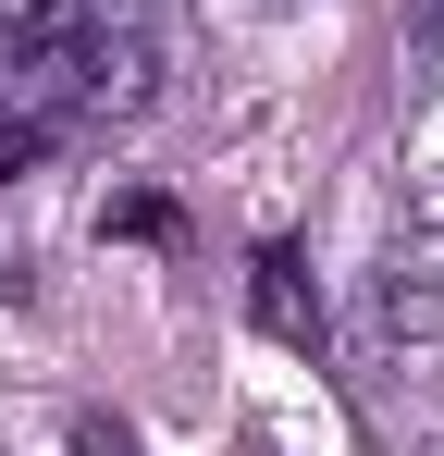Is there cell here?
Here are the masks:
<instances>
[{
	"instance_id": "cell-1",
	"label": "cell",
	"mask_w": 444,
	"mask_h": 456,
	"mask_svg": "<svg viewBox=\"0 0 444 456\" xmlns=\"http://www.w3.org/2000/svg\"><path fill=\"white\" fill-rule=\"evenodd\" d=\"M86 50H99L86 12H50L37 37L0 50V160H37L62 124H86Z\"/></svg>"
},
{
	"instance_id": "cell-2",
	"label": "cell",
	"mask_w": 444,
	"mask_h": 456,
	"mask_svg": "<svg viewBox=\"0 0 444 456\" xmlns=\"http://www.w3.org/2000/svg\"><path fill=\"white\" fill-rule=\"evenodd\" d=\"M247 321H259L272 346H296V358H308V346L333 333V308H321V272H308V247H259V259H247Z\"/></svg>"
},
{
	"instance_id": "cell-3",
	"label": "cell",
	"mask_w": 444,
	"mask_h": 456,
	"mask_svg": "<svg viewBox=\"0 0 444 456\" xmlns=\"http://www.w3.org/2000/svg\"><path fill=\"white\" fill-rule=\"evenodd\" d=\"M444 333V297L395 259V272H370V346H432Z\"/></svg>"
},
{
	"instance_id": "cell-4",
	"label": "cell",
	"mask_w": 444,
	"mask_h": 456,
	"mask_svg": "<svg viewBox=\"0 0 444 456\" xmlns=\"http://www.w3.org/2000/svg\"><path fill=\"white\" fill-rule=\"evenodd\" d=\"M99 234H124V247H173V234H185V210H173L160 185H124V198L99 210Z\"/></svg>"
},
{
	"instance_id": "cell-5",
	"label": "cell",
	"mask_w": 444,
	"mask_h": 456,
	"mask_svg": "<svg viewBox=\"0 0 444 456\" xmlns=\"http://www.w3.org/2000/svg\"><path fill=\"white\" fill-rule=\"evenodd\" d=\"M74 456H136V432L124 419H74Z\"/></svg>"
},
{
	"instance_id": "cell-6",
	"label": "cell",
	"mask_w": 444,
	"mask_h": 456,
	"mask_svg": "<svg viewBox=\"0 0 444 456\" xmlns=\"http://www.w3.org/2000/svg\"><path fill=\"white\" fill-rule=\"evenodd\" d=\"M407 223H420V234H444V173L420 185V198H407Z\"/></svg>"
},
{
	"instance_id": "cell-7",
	"label": "cell",
	"mask_w": 444,
	"mask_h": 456,
	"mask_svg": "<svg viewBox=\"0 0 444 456\" xmlns=\"http://www.w3.org/2000/svg\"><path fill=\"white\" fill-rule=\"evenodd\" d=\"M420 456H444V432H432V444H420Z\"/></svg>"
},
{
	"instance_id": "cell-8",
	"label": "cell",
	"mask_w": 444,
	"mask_h": 456,
	"mask_svg": "<svg viewBox=\"0 0 444 456\" xmlns=\"http://www.w3.org/2000/svg\"><path fill=\"white\" fill-rule=\"evenodd\" d=\"M0 50H12V37H0Z\"/></svg>"
}]
</instances>
